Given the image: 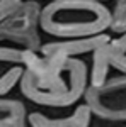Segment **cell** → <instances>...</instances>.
<instances>
[{
    "mask_svg": "<svg viewBox=\"0 0 126 127\" xmlns=\"http://www.w3.org/2000/svg\"><path fill=\"white\" fill-rule=\"evenodd\" d=\"M113 12L101 2L61 0L48 2L39 14V29L60 39H82L104 34Z\"/></svg>",
    "mask_w": 126,
    "mask_h": 127,
    "instance_id": "6da1fadb",
    "label": "cell"
},
{
    "mask_svg": "<svg viewBox=\"0 0 126 127\" xmlns=\"http://www.w3.org/2000/svg\"><path fill=\"white\" fill-rule=\"evenodd\" d=\"M89 85V69L80 58H68L65 64L44 80H32L22 71L20 93L29 102L43 107H70L80 98Z\"/></svg>",
    "mask_w": 126,
    "mask_h": 127,
    "instance_id": "7a4b0ae2",
    "label": "cell"
},
{
    "mask_svg": "<svg viewBox=\"0 0 126 127\" xmlns=\"http://www.w3.org/2000/svg\"><path fill=\"white\" fill-rule=\"evenodd\" d=\"M92 115L111 122L126 120V75L106 80L101 87H89L84 93Z\"/></svg>",
    "mask_w": 126,
    "mask_h": 127,
    "instance_id": "3957f363",
    "label": "cell"
},
{
    "mask_svg": "<svg viewBox=\"0 0 126 127\" xmlns=\"http://www.w3.org/2000/svg\"><path fill=\"white\" fill-rule=\"evenodd\" d=\"M111 41L109 34H99L92 37H82V39H63V41H53L41 44L39 53L41 54H60L65 58H77L80 54L94 53L96 49L104 46L106 42Z\"/></svg>",
    "mask_w": 126,
    "mask_h": 127,
    "instance_id": "277c9868",
    "label": "cell"
},
{
    "mask_svg": "<svg viewBox=\"0 0 126 127\" xmlns=\"http://www.w3.org/2000/svg\"><path fill=\"white\" fill-rule=\"evenodd\" d=\"M90 119L92 114L89 107L78 105L72 115L61 119H51L41 112H31L27 114V126L31 127H89L90 126Z\"/></svg>",
    "mask_w": 126,
    "mask_h": 127,
    "instance_id": "5b68a950",
    "label": "cell"
},
{
    "mask_svg": "<svg viewBox=\"0 0 126 127\" xmlns=\"http://www.w3.org/2000/svg\"><path fill=\"white\" fill-rule=\"evenodd\" d=\"M41 5L34 0L24 2L20 9L12 14L9 19H5L0 24V29L14 31V32H29V31H38L39 27V14H41Z\"/></svg>",
    "mask_w": 126,
    "mask_h": 127,
    "instance_id": "8992f818",
    "label": "cell"
},
{
    "mask_svg": "<svg viewBox=\"0 0 126 127\" xmlns=\"http://www.w3.org/2000/svg\"><path fill=\"white\" fill-rule=\"evenodd\" d=\"M0 124H27L26 105L15 98H0Z\"/></svg>",
    "mask_w": 126,
    "mask_h": 127,
    "instance_id": "52a82bcc",
    "label": "cell"
},
{
    "mask_svg": "<svg viewBox=\"0 0 126 127\" xmlns=\"http://www.w3.org/2000/svg\"><path fill=\"white\" fill-rule=\"evenodd\" d=\"M22 71H24L22 66H15V64H14L12 68H9L2 76H0V98L5 97L7 93H10L12 88L15 87V85H19Z\"/></svg>",
    "mask_w": 126,
    "mask_h": 127,
    "instance_id": "ba28073f",
    "label": "cell"
},
{
    "mask_svg": "<svg viewBox=\"0 0 126 127\" xmlns=\"http://www.w3.org/2000/svg\"><path fill=\"white\" fill-rule=\"evenodd\" d=\"M22 54H24V49L0 44V61L2 63H14L15 66H22Z\"/></svg>",
    "mask_w": 126,
    "mask_h": 127,
    "instance_id": "9c48e42d",
    "label": "cell"
},
{
    "mask_svg": "<svg viewBox=\"0 0 126 127\" xmlns=\"http://www.w3.org/2000/svg\"><path fill=\"white\" fill-rule=\"evenodd\" d=\"M24 0H0V24L20 9Z\"/></svg>",
    "mask_w": 126,
    "mask_h": 127,
    "instance_id": "30bf717a",
    "label": "cell"
},
{
    "mask_svg": "<svg viewBox=\"0 0 126 127\" xmlns=\"http://www.w3.org/2000/svg\"><path fill=\"white\" fill-rule=\"evenodd\" d=\"M111 66L114 69H119L121 73L126 75V54L125 56H116V58L111 59Z\"/></svg>",
    "mask_w": 126,
    "mask_h": 127,
    "instance_id": "8fae6325",
    "label": "cell"
},
{
    "mask_svg": "<svg viewBox=\"0 0 126 127\" xmlns=\"http://www.w3.org/2000/svg\"><path fill=\"white\" fill-rule=\"evenodd\" d=\"M0 127H27V124H0Z\"/></svg>",
    "mask_w": 126,
    "mask_h": 127,
    "instance_id": "7c38bea8",
    "label": "cell"
},
{
    "mask_svg": "<svg viewBox=\"0 0 126 127\" xmlns=\"http://www.w3.org/2000/svg\"><path fill=\"white\" fill-rule=\"evenodd\" d=\"M46 2H61V0H46ZM87 2H107V0H87Z\"/></svg>",
    "mask_w": 126,
    "mask_h": 127,
    "instance_id": "4fadbf2b",
    "label": "cell"
}]
</instances>
